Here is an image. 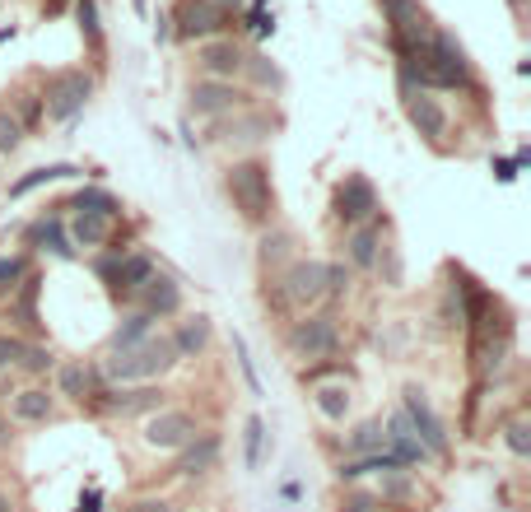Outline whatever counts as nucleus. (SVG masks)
<instances>
[{
    "label": "nucleus",
    "mask_w": 531,
    "mask_h": 512,
    "mask_svg": "<svg viewBox=\"0 0 531 512\" xmlns=\"http://www.w3.org/2000/svg\"><path fill=\"white\" fill-rule=\"evenodd\" d=\"M19 145H24V126L14 122L10 112H0V154H14Z\"/></svg>",
    "instance_id": "f704fd0d"
},
{
    "label": "nucleus",
    "mask_w": 531,
    "mask_h": 512,
    "mask_svg": "<svg viewBox=\"0 0 531 512\" xmlns=\"http://www.w3.org/2000/svg\"><path fill=\"white\" fill-rule=\"evenodd\" d=\"M168 368H177V350L168 336H150L136 350H112L103 373H108L117 387H131V382H154L164 378Z\"/></svg>",
    "instance_id": "f03ea898"
},
{
    "label": "nucleus",
    "mask_w": 531,
    "mask_h": 512,
    "mask_svg": "<svg viewBox=\"0 0 531 512\" xmlns=\"http://www.w3.org/2000/svg\"><path fill=\"white\" fill-rule=\"evenodd\" d=\"M19 368H28V373H47V368H56V354L47 350V345H24Z\"/></svg>",
    "instance_id": "473e14b6"
},
{
    "label": "nucleus",
    "mask_w": 531,
    "mask_h": 512,
    "mask_svg": "<svg viewBox=\"0 0 531 512\" xmlns=\"http://www.w3.org/2000/svg\"><path fill=\"white\" fill-rule=\"evenodd\" d=\"M168 340H173V350H177V364H182V359H196V354L205 350V340H210V322H205V317H191V322H182L177 336H168Z\"/></svg>",
    "instance_id": "4be33fe9"
},
{
    "label": "nucleus",
    "mask_w": 531,
    "mask_h": 512,
    "mask_svg": "<svg viewBox=\"0 0 531 512\" xmlns=\"http://www.w3.org/2000/svg\"><path fill=\"white\" fill-rule=\"evenodd\" d=\"M10 438H14V433H10V419L0 415V452H5V447H10Z\"/></svg>",
    "instance_id": "37998d69"
},
{
    "label": "nucleus",
    "mask_w": 531,
    "mask_h": 512,
    "mask_svg": "<svg viewBox=\"0 0 531 512\" xmlns=\"http://www.w3.org/2000/svg\"><path fill=\"white\" fill-rule=\"evenodd\" d=\"M280 284H285V298L294 308H313L327 298V266L322 261H294Z\"/></svg>",
    "instance_id": "9d476101"
},
{
    "label": "nucleus",
    "mask_w": 531,
    "mask_h": 512,
    "mask_svg": "<svg viewBox=\"0 0 531 512\" xmlns=\"http://www.w3.org/2000/svg\"><path fill=\"white\" fill-rule=\"evenodd\" d=\"M243 70H252V75H257L261 84H271V89L280 84V75H275V66L266 61V56H247V61H243Z\"/></svg>",
    "instance_id": "4c0bfd02"
},
{
    "label": "nucleus",
    "mask_w": 531,
    "mask_h": 512,
    "mask_svg": "<svg viewBox=\"0 0 531 512\" xmlns=\"http://www.w3.org/2000/svg\"><path fill=\"white\" fill-rule=\"evenodd\" d=\"M406 117H410V126L420 135H429V140H443V135H448V112L438 108V98L420 94V89L406 94Z\"/></svg>",
    "instance_id": "dca6fc26"
},
{
    "label": "nucleus",
    "mask_w": 531,
    "mask_h": 512,
    "mask_svg": "<svg viewBox=\"0 0 531 512\" xmlns=\"http://www.w3.org/2000/svg\"><path fill=\"white\" fill-rule=\"evenodd\" d=\"M154 331V317H145V312H131L122 326H117V336H112V350H136V345H145Z\"/></svg>",
    "instance_id": "a878e982"
},
{
    "label": "nucleus",
    "mask_w": 531,
    "mask_h": 512,
    "mask_svg": "<svg viewBox=\"0 0 531 512\" xmlns=\"http://www.w3.org/2000/svg\"><path fill=\"white\" fill-rule=\"evenodd\" d=\"M401 415H406V424L415 429V438H420V447L429 457H448V429H443V419L434 415V405H429V396L420 387H406Z\"/></svg>",
    "instance_id": "39448f33"
},
{
    "label": "nucleus",
    "mask_w": 531,
    "mask_h": 512,
    "mask_svg": "<svg viewBox=\"0 0 531 512\" xmlns=\"http://www.w3.org/2000/svg\"><path fill=\"white\" fill-rule=\"evenodd\" d=\"M56 387H61V396H70V401L98 396V368H89V364H61Z\"/></svg>",
    "instance_id": "aec40b11"
},
{
    "label": "nucleus",
    "mask_w": 531,
    "mask_h": 512,
    "mask_svg": "<svg viewBox=\"0 0 531 512\" xmlns=\"http://www.w3.org/2000/svg\"><path fill=\"white\" fill-rule=\"evenodd\" d=\"M317 410H322V419H331V424H341L345 415H350V387L345 382H327V387L313 391Z\"/></svg>",
    "instance_id": "b1692460"
},
{
    "label": "nucleus",
    "mask_w": 531,
    "mask_h": 512,
    "mask_svg": "<svg viewBox=\"0 0 531 512\" xmlns=\"http://www.w3.org/2000/svg\"><path fill=\"white\" fill-rule=\"evenodd\" d=\"M10 312L24 326H38V280H33V275L19 284V298H10Z\"/></svg>",
    "instance_id": "c85d7f7f"
},
{
    "label": "nucleus",
    "mask_w": 531,
    "mask_h": 512,
    "mask_svg": "<svg viewBox=\"0 0 531 512\" xmlns=\"http://www.w3.org/2000/svg\"><path fill=\"white\" fill-rule=\"evenodd\" d=\"M75 19H80V33L89 42L103 38V24H98V5H94V0H75Z\"/></svg>",
    "instance_id": "2f4dec72"
},
{
    "label": "nucleus",
    "mask_w": 531,
    "mask_h": 512,
    "mask_svg": "<svg viewBox=\"0 0 531 512\" xmlns=\"http://www.w3.org/2000/svg\"><path fill=\"white\" fill-rule=\"evenodd\" d=\"M66 177H80V168L75 163H47V168H33L28 177H19L10 187V196H28V191L47 187V182H66Z\"/></svg>",
    "instance_id": "5701e85b"
},
{
    "label": "nucleus",
    "mask_w": 531,
    "mask_h": 512,
    "mask_svg": "<svg viewBox=\"0 0 531 512\" xmlns=\"http://www.w3.org/2000/svg\"><path fill=\"white\" fill-rule=\"evenodd\" d=\"M112 224L117 219H108V215H75V224H70V243H80V247H103L112 238Z\"/></svg>",
    "instance_id": "412c9836"
},
{
    "label": "nucleus",
    "mask_w": 531,
    "mask_h": 512,
    "mask_svg": "<svg viewBox=\"0 0 531 512\" xmlns=\"http://www.w3.org/2000/svg\"><path fill=\"white\" fill-rule=\"evenodd\" d=\"M126 512H173V503H164V499H136Z\"/></svg>",
    "instance_id": "a19ab883"
},
{
    "label": "nucleus",
    "mask_w": 531,
    "mask_h": 512,
    "mask_svg": "<svg viewBox=\"0 0 531 512\" xmlns=\"http://www.w3.org/2000/svg\"><path fill=\"white\" fill-rule=\"evenodd\" d=\"M378 494H345V503H341V512H373L378 508Z\"/></svg>",
    "instance_id": "ea45409f"
},
{
    "label": "nucleus",
    "mask_w": 531,
    "mask_h": 512,
    "mask_svg": "<svg viewBox=\"0 0 531 512\" xmlns=\"http://www.w3.org/2000/svg\"><path fill=\"white\" fill-rule=\"evenodd\" d=\"M159 275V266H154V256L150 252H126V256H117L112 261V284L122 289L126 298H136L145 284Z\"/></svg>",
    "instance_id": "2eb2a0df"
},
{
    "label": "nucleus",
    "mask_w": 531,
    "mask_h": 512,
    "mask_svg": "<svg viewBox=\"0 0 531 512\" xmlns=\"http://www.w3.org/2000/svg\"><path fill=\"white\" fill-rule=\"evenodd\" d=\"M350 452H359V457L387 452V433H382L378 419H364V424H354V433H350Z\"/></svg>",
    "instance_id": "bb28decb"
},
{
    "label": "nucleus",
    "mask_w": 531,
    "mask_h": 512,
    "mask_svg": "<svg viewBox=\"0 0 531 512\" xmlns=\"http://www.w3.org/2000/svg\"><path fill=\"white\" fill-rule=\"evenodd\" d=\"M75 210H84V215H108V219H117V215H122V201H117L112 191L84 187L80 196H75Z\"/></svg>",
    "instance_id": "cd10ccee"
},
{
    "label": "nucleus",
    "mask_w": 531,
    "mask_h": 512,
    "mask_svg": "<svg viewBox=\"0 0 531 512\" xmlns=\"http://www.w3.org/2000/svg\"><path fill=\"white\" fill-rule=\"evenodd\" d=\"M219 452H224V443H219V433L201 429L187 447H177V466H173V475H205V471H215Z\"/></svg>",
    "instance_id": "4468645a"
},
{
    "label": "nucleus",
    "mask_w": 531,
    "mask_h": 512,
    "mask_svg": "<svg viewBox=\"0 0 531 512\" xmlns=\"http://www.w3.org/2000/svg\"><path fill=\"white\" fill-rule=\"evenodd\" d=\"M173 19V33L177 38H201V42H210V38H224V28H229V19L233 14H224L219 5H210V0H182L177 5V14H168Z\"/></svg>",
    "instance_id": "423d86ee"
},
{
    "label": "nucleus",
    "mask_w": 531,
    "mask_h": 512,
    "mask_svg": "<svg viewBox=\"0 0 531 512\" xmlns=\"http://www.w3.org/2000/svg\"><path fill=\"white\" fill-rule=\"evenodd\" d=\"M196 419L187 415V410H154L150 419H145V443L159 447V452H177V447H187L191 438H196Z\"/></svg>",
    "instance_id": "6e6552de"
},
{
    "label": "nucleus",
    "mask_w": 531,
    "mask_h": 512,
    "mask_svg": "<svg viewBox=\"0 0 531 512\" xmlns=\"http://www.w3.org/2000/svg\"><path fill=\"white\" fill-rule=\"evenodd\" d=\"M224 191H229L233 210L247 219V224H266L275 210V187H271V168L261 159H243L233 163L229 177H224Z\"/></svg>",
    "instance_id": "f257e3e1"
},
{
    "label": "nucleus",
    "mask_w": 531,
    "mask_h": 512,
    "mask_svg": "<svg viewBox=\"0 0 531 512\" xmlns=\"http://www.w3.org/2000/svg\"><path fill=\"white\" fill-rule=\"evenodd\" d=\"M243 61H247V52L233 38H210L196 52V66L205 70V80H233L243 70Z\"/></svg>",
    "instance_id": "f8f14e48"
},
{
    "label": "nucleus",
    "mask_w": 531,
    "mask_h": 512,
    "mask_svg": "<svg viewBox=\"0 0 531 512\" xmlns=\"http://www.w3.org/2000/svg\"><path fill=\"white\" fill-rule=\"evenodd\" d=\"M19 280H28V256H0V294H14Z\"/></svg>",
    "instance_id": "c756f323"
},
{
    "label": "nucleus",
    "mask_w": 531,
    "mask_h": 512,
    "mask_svg": "<svg viewBox=\"0 0 531 512\" xmlns=\"http://www.w3.org/2000/svg\"><path fill=\"white\" fill-rule=\"evenodd\" d=\"M136 5V14H150V0H131Z\"/></svg>",
    "instance_id": "a18cd8bd"
},
{
    "label": "nucleus",
    "mask_w": 531,
    "mask_h": 512,
    "mask_svg": "<svg viewBox=\"0 0 531 512\" xmlns=\"http://www.w3.org/2000/svg\"><path fill=\"white\" fill-rule=\"evenodd\" d=\"M0 512H14V508H10V499H5V494H0Z\"/></svg>",
    "instance_id": "49530a36"
},
{
    "label": "nucleus",
    "mask_w": 531,
    "mask_h": 512,
    "mask_svg": "<svg viewBox=\"0 0 531 512\" xmlns=\"http://www.w3.org/2000/svg\"><path fill=\"white\" fill-rule=\"evenodd\" d=\"M378 247H382V229L368 219V224H354L350 233V243H345V252H350V266L368 270V266H378Z\"/></svg>",
    "instance_id": "6ab92c4d"
},
{
    "label": "nucleus",
    "mask_w": 531,
    "mask_h": 512,
    "mask_svg": "<svg viewBox=\"0 0 531 512\" xmlns=\"http://www.w3.org/2000/svg\"><path fill=\"white\" fill-rule=\"evenodd\" d=\"M191 108H196V117H224V112L243 108V94L233 89V80H196L191 84Z\"/></svg>",
    "instance_id": "ddd939ff"
},
{
    "label": "nucleus",
    "mask_w": 531,
    "mask_h": 512,
    "mask_svg": "<svg viewBox=\"0 0 531 512\" xmlns=\"http://www.w3.org/2000/svg\"><path fill=\"white\" fill-rule=\"evenodd\" d=\"M527 419H513V424H508L504 429V443H508V452H513V457H531V438H527Z\"/></svg>",
    "instance_id": "72a5a7b5"
},
{
    "label": "nucleus",
    "mask_w": 531,
    "mask_h": 512,
    "mask_svg": "<svg viewBox=\"0 0 531 512\" xmlns=\"http://www.w3.org/2000/svg\"><path fill=\"white\" fill-rule=\"evenodd\" d=\"M28 243L42 247V252H52V256H61V261H70V256H75V247H70V233H66V224H61V215H42L38 224L28 229Z\"/></svg>",
    "instance_id": "a211bd4d"
},
{
    "label": "nucleus",
    "mask_w": 531,
    "mask_h": 512,
    "mask_svg": "<svg viewBox=\"0 0 531 512\" xmlns=\"http://www.w3.org/2000/svg\"><path fill=\"white\" fill-rule=\"evenodd\" d=\"M136 298H140V312H145V317H173V312L182 308V289H177L168 275H154Z\"/></svg>",
    "instance_id": "f3484780"
},
{
    "label": "nucleus",
    "mask_w": 531,
    "mask_h": 512,
    "mask_svg": "<svg viewBox=\"0 0 531 512\" xmlns=\"http://www.w3.org/2000/svg\"><path fill=\"white\" fill-rule=\"evenodd\" d=\"M154 38H159V42H168V38H173V19H168L164 10H159V19H154Z\"/></svg>",
    "instance_id": "79ce46f5"
},
{
    "label": "nucleus",
    "mask_w": 531,
    "mask_h": 512,
    "mask_svg": "<svg viewBox=\"0 0 531 512\" xmlns=\"http://www.w3.org/2000/svg\"><path fill=\"white\" fill-rule=\"evenodd\" d=\"M243 443H247V471H257V466H261V443H266V424H261L257 415L247 419Z\"/></svg>",
    "instance_id": "7c9ffc66"
},
{
    "label": "nucleus",
    "mask_w": 531,
    "mask_h": 512,
    "mask_svg": "<svg viewBox=\"0 0 531 512\" xmlns=\"http://www.w3.org/2000/svg\"><path fill=\"white\" fill-rule=\"evenodd\" d=\"M14 415L28 419V424H38V419H52V396H47L42 387L14 391Z\"/></svg>",
    "instance_id": "393cba45"
},
{
    "label": "nucleus",
    "mask_w": 531,
    "mask_h": 512,
    "mask_svg": "<svg viewBox=\"0 0 531 512\" xmlns=\"http://www.w3.org/2000/svg\"><path fill=\"white\" fill-rule=\"evenodd\" d=\"M89 98H94V75H84V70H61V75L47 84V94H42V112H47L52 122H75Z\"/></svg>",
    "instance_id": "7ed1b4c3"
},
{
    "label": "nucleus",
    "mask_w": 531,
    "mask_h": 512,
    "mask_svg": "<svg viewBox=\"0 0 531 512\" xmlns=\"http://www.w3.org/2000/svg\"><path fill=\"white\" fill-rule=\"evenodd\" d=\"M19 354H24V340L0 336V373H10V368L19 364Z\"/></svg>",
    "instance_id": "58836bf2"
},
{
    "label": "nucleus",
    "mask_w": 531,
    "mask_h": 512,
    "mask_svg": "<svg viewBox=\"0 0 531 512\" xmlns=\"http://www.w3.org/2000/svg\"><path fill=\"white\" fill-rule=\"evenodd\" d=\"M499 177H504V182H513V177H518V163H499Z\"/></svg>",
    "instance_id": "c03bdc74"
},
{
    "label": "nucleus",
    "mask_w": 531,
    "mask_h": 512,
    "mask_svg": "<svg viewBox=\"0 0 531 512\" xmlns=\"http://www.w3.org/2000/svg\"><path fill=\"white\" fill-rule=\"evenodd\" d=\"M373 215H378V191H373L368 177L350 173L341 187H336V219L354 229V224H368Z\"/></svg>",
    "instance_id": "1a4fd4ad"
},
{
    "label": "nucleus",
    "mask_w": 531,
    "mask_h": 512,
    "mask_svg": "<svg viewBox=\"0 0 531 512\" xmlns=\"http://www.w3.org/2000/svg\"><path fill=\"white\" fill-rule=\"evenodd\" d=\"M266 5H271V0H257V10L247 14V28H252L257 38H271V33H275V19L266 14Z\"/></svg>",
    "instance_id": "e433bc0d"
},
{
    "label": "nucleus",
    "mask_w": 531,
    "mask_h": 512,
    "mask_svg": "<svg viewBox=\"0 0 531 512\" xmlns=\"http://www.w3.org/2000/svg\"><path fill=\"white\" fill-rule=\"evenodd\" d=\"M103 396V410L112 415H154V410H164V387H154V382H136V387H112V391H98Z\"/></svg>",
    "instance_id": "9b49d317"
},
{
    "label": "nucleus",
    "mask_w": 531,
    "mask_h": 512,
    "mask_svg": "<svg viewBox=\"0 0 531 512\" xmlns=\"http://www.w3.org/2000/svg\"><path fill=\"white\" fill-rule=\"evenodd\" d=\"M382 14H387V24H392L396 52H401V47H420V42H429V33H434V24H429V14H424L420 0H382Z\"/></svg>",
    "instance_id": "0eeeda50"
},
{
    "label": "nucleus",
    "mask_w": 531,
    "mask_h": 512,
    "mask_svg": "<svg viewBox=\"0 0 531 512\" xmlns=\"http://www.w3.org/2000/svg\"><path fill=\"white\" fill-rule=\"evenodd\" d=\"M336 345H341V326H336V317H331V312H313V317L294 322V331H289V350L299 354V359H308V364L331 359V354H336Z\"/></svg>",
    "instance_id": "20e7f679"
},
{
    "label": "nucleus",
    "mask_w": 531,
    "mask_h": 512,
    "mask_svg": "<svg viewBox=\"0 0 531 512\" xmlns=\"http://www.w3.org/2000/svg\"><path fill=\"white\" fill-rule=\"evenodd\" d=\"M233 354H238V368H243L247 387L261 396V378H257V368H252V359H247V340H243V336H233Z\"/></svg>",
    "instance_id": "c9c22d12"
}]
</instances>
